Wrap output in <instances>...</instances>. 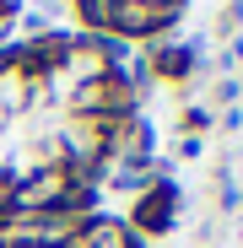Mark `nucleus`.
Here are the masks:
<instances>
[{
  "label": "nucleus",
  "instance_id": "nucleus-1",
  "mask_svg": "<svg viewBox=\"0 0 243 248\" xmlns=\"http://www.w3.org/2000/svg\"><path fill=\"white\" fill-rule=\"evenodd\" d=\"M184 0H76V11L97 32H119V38H146L157 27H168L178 16Z\"/></svg>",
  "mask_w": 243,
  "mask_h": 248
}]
</instances>
